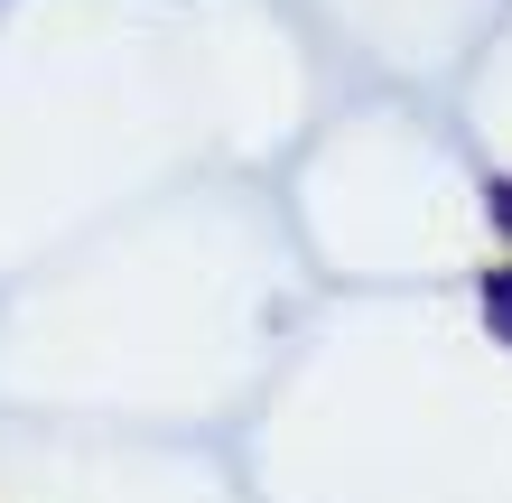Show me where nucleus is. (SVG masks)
<instances>
[{
    "label": "nucleus",
    "instance_id": "2",
    "mask_svg": "<svg viewBox=\"0 0 512 503\" xmlns=\"http://www.w3.org/2000/svg\"><path fill=\"white\" fill-rule=\"evenodd\" d=\"M494 224L512 233V177H503V187H494Z\"/></svg>",
    "mask_w": 512,
    "mask_h": 503
},
{
    "label": "nucleus",
    "instance_id": "1",
    "mask_svg": "<svg viewBox=\"0 0 512 503\" xmlns=\"http://www.w3.org/2000/svg\"><path fill=\"white\" fill-rule=\"evenodd\" d=\"M485 317H494V336L512 345V271H494V280H485Z\"/></svg>",
    "mask_w": 512,
    "mask_h": 503
}]
</instances>
